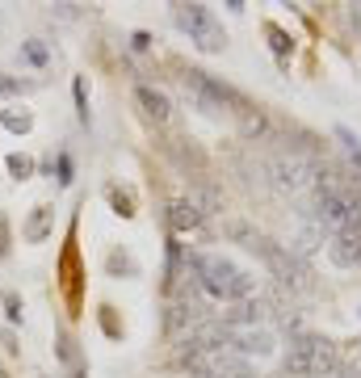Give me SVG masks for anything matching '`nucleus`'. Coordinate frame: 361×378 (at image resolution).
Segmentation results:
<instances>
[{
  "label": "nucleus",
  "mask_w": 361,
  "mask_h": 378,
  "mask_svg": "<svg viewBox=\"0 0 361 378\" xmlns=\"http://www.w3.org/2000/svg\"><path fill=\"white\" fill-rule=\"evenodd\" d=\"M193 278H198V286H202L210 299H223V303L252 295V278H248L236 261L214 257V252H210V257H193Z\"/></svg>",
  "instance_id": "f257e3e1"
},
{
  "label": "nucleus",
  "mask_w": 361,
  "mask_h": 378,
  "mask_svg": "<svg viewBox=\"0 0 361 378\" xmlns=\"http://www.w3.org/2000/svg\"><path fill=\"white\" fill-rule=\"evenodd\" d=\"M290 374H303V378H320V374H332L336 370V349L320 337H299L290 345V358H286Z\"/></svg>",
  "instance_id": "f03ea898"
},
{
  "label": "nucleus",
  "mask_w": 361,
  "mask_h": 378,
  "mask_svg": "<svg viewBox=\"0 0 361 378\" xmlns=\"http://www.w3.org/2000/svg\"><path fill=\"white\" fill-rule=\"evenodd\" d=\"M177 25L202 46V50H223V29L206 4H177Z\"/></svg>",
  "instance_id": "7ed1b4c3"
},
{
  "label": "nucleus",
  "mask_w": 361,
  "mask_h": 378,
  "mask_svg": "<svg viewBox=\"0 0 361 378\" xmlns=\"http://www.w3.org/2000/svg\"><path fill=\"white\" fill-rule=\"evenodd\" d=\"M185 93H193V101L206 109V114H219L223 105H240V97L227 88V84H214L206 72H185Z\"/></svg>",
  "instance_id": "20e7f679"
},
{
  "label": "nucleus",
  "mask_w": 361,
  "mask_h": 378,
  "mask_svg": "<svg viewBox=\"0 0 361 378\" xmlns=\"http://www.w3.org/2000/svg\"><path fill=\"white\" fill-rule=\"evenodd\" d=\"M273 177H278V185H282V189L299 194V189L315 177V164H311V160H303V156H278V160H273Z\"/></svg>",
  "instance_id": "39448f33"
},
{
  "label": "nucleus",
  "mask_w": 361,
  "mask_h": 378,
  "mask_svg": "<svg viewBox=\"0 0 361 378\" xmlns=\"http://www.w3.org/2000/svg\"><path fill=\"white\" fill-rule=\"evenodd\" d=\"M332 261L345 265V269L361 265V227H349V231H336L332 236Z\"/></svg>",
  "instance_id": "423d86ee"
},
{
  "label": "nucleus",
  "mask_w": 361,
  "mask_h": 378,
  "mask_svg": "<svg viewBox=\"0 0 361 378\" xmlns=\"http://www.w3.org/2000/svg\"><path fill=\"white\" fill-rule=\"evenodd\" d=\"M198 223H202V210H198V202H193V198H177V202L168 206V227H172L177 236L193 231Z\"/></svg>",
  "instance_id": "0eeeda50"
},
{
  "label": "nucleus",
  "mask_w": 361,
  "mask_h": 378,
  "mask_svg": "<svg viewBox=\"0 0 361 378\" xmlns=\"http://www.w3.org/2000/svg\"><path fill=\"white\" fill-rule=\"evenodd\" d=\"M135 97H139V105H143V114H147V118H156V122H164V118H168V97H164L160 88L139 84V88H135Z\"/></svg>",
  "instance_id": "6e6552de"
},
{
  "label": "nucleus",
  "mask_w": 361,
  "mask_h": 378,
  "mask_svg": "<svg viewBox=\"0 0 361 378\" xmlns=\"http://www.w3.org/2000/svg\"><path fill=\"white\" fill-rule=\"evenodd\" d=\"M0 122H4L8 130H17V135H25V130L34 126V118H29L25 109H21V114H17V109H0Z\"/></svg>",
  "instance_id": "1a4fd4ad"
},
{
  "label": "nucleus",
  "mask_w": 361,
  "mask_h": 378,
  "mask_svg": "<svg viewBox=\"0 0 361 378\" xmlns=\"http://www.w3.org/2000/svg\"><path fill=\"white\" fill-rule=\"evenodd\" d=\"M46 227H50V210H46V206H38V210H34V219H29V227H25V236H29V240H42V236H46Z\"/></svg>",
  "instance_id": "9d476101"
},
{
  "label": "nucleus",
  "mask_w": 361,
  "mask_h": 378,
  "mask_svg": "<svg viewBox=\"0 0 361 378\" xmlns=\"http://www.w3.org/2000/svg\"><path fill=\"white\" fill-rule=\"evenodd\" d=\"M265 34H269V42H273V55H290V34L282 29V25H265Z\"/></svg>",
  "instance_id": "9b49d317"
},
{
  "label": "nucleus",
  "mask_w": 361,
  "mask_h": 378,
  "mask_svg": "<svg viewBox=\"0 0 361 378\" xmlns=\"http://www.w3.org/2000/svg\"><path fill=\"white\" fill-rule=\"evenodd\" d=\"M8 173H13L17 181H25V177H34V160H29V156H17V151H13V156H8Z\"/></svg>",
  "instance_id": "f8f14e48"
},
{
  "label": "nucleus",
  "mask_w": 361,
  "mask_h": 378,
  "mask_svg": "<svg viewBox=\"0 0 361 378\" xmlns=\"http://www.w3.org/2000/svg\"><path fill=\"white\" fill-rule=\"evenodd\" d=\"M21 55H25L29 63H46V46H42V42H25V46H21Z\"/></svg>",
  "instance_id": "ddd939ff"
},
{
  "label": "nucleus",
  "mask_w": 361,
  "mask_h": 378,
  "mask_svg": "<svg viewBox=\"0 0 361 378\" xmlns=\"http://www.w3.org/2000/svg\"><path fill=\"white\" fill-rule=\"evenodd\" d=\"M109 202L118 206V215H122V219H130V215H135V210H130V198H126L122 189H109Z\"/></svg>",
  "instance_id": "4468645a"
},
{
  "label": "nucleus",
  "mask_w": 361,
  "mask_h": 378,
  "mask_svg": "<svg viewBox=\"0 0 361 378\" xmlns=\"http://www.w3.org/2000/svg\"><path fill=\"white\" fill-rule=\"evenodd\" d=\"M59 358H63L71 370H80V362H76V349H71V341H67V337H59Z\"/></svg>",
  "instance_id": "2eb2a0df"
},
{
  "label": "nucleus",
  "mask_w": 361,
  "mask_h": 378,
  "mask_svg": "<svg viewBox=\"0 0 361 378\" xmlns=\"http://www.w3.org/2000/svg\"><path fill=\"white\" fill-rule=\"evenodd\" d=\"M109 269H114V274H135L130 257H122V252H114V257H109Z\"/></svg>",
  "instance_id": "dca6fc26"
},
{
  "label": "nucleus",
  "mask_w": 361,
  "mask_h": 378,
  "mask_svg": "<svg viewBox=\"0 0 361 378\" xmlns=\"http://www.w3.org/2000/svg\"><path fill=\"white\" fill-rule=\"evenodd\" d=\"M59 181H63V185H67V181H71V160H67V156H63V160H59Z\"/></svg>",
  "instance_id": "f3484780"
},
{
  "label": "nucleus",
  "mask_w": 361,
  "mask_h": 378,
  "mask_svg": "<svg viewBox=\"0 0 361 378\" xmlns=\"http://www.w3.org/2000/svg\"><path fill=\"white\" fill-rule=\"evenodd\" d=\"M21 88H25L21 80H0V93H21Z\"/></svg>",
  "instance_id": "a211bd4d"
},
{
  "label": "nucleus",
  "mask_w": 361,
  "mask_h": 378,
  "mask_svg": "<svg viewBox=\"0 0 361 378\" xmlns=\"http://www.w3.org/2000/svg\"><path fill=\"white\" fill-rule=\"evenodd\" d=\"M8 252V227H4V219H0V257Z\"/></svg>",
  "instance_id": "6ab92c4d"
},
{
  "label": "nucleus",
  "mask_w": 361,
  "mask_h": 378,
  "mask_svg": "<svg viewBox=\"0 0 361 378\" xmlns=\"http://www.w3.org/2000/svg\"><path fill=\"white\" fill-rule=\"evenodd\" d=\"M345 378H361V374H345Z\"/></svg>",
  "instance_id": "aec40b11"
},
{
  "label": "nucleus",
  "mask_w": 361,
  "mask_h": 378,
  "mask_svg": "<svg viewBox=\"0 0 361 378\" xmlns=\"http://www.w3.org/2000/svg\"><path fill=\"white\" fill-rule=\"evenodd\" d=\"M0 378H4V370H0Z\"/></svg>",
  "instance_id": "412c9836"
}]
</instances>
